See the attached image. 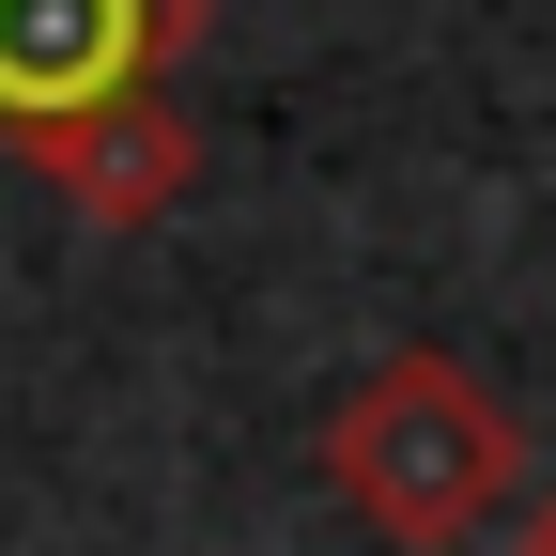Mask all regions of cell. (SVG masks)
<instances>
[{
    "label": "cell",
    "mask_w": 556,
    "mask_h": 556,
    "mask_svg": "<svg viewBox=\"0 0 556 556\" xmlns=\"http://www.w3.org/2000/svg\"><path fill=\"white\" fill-rule=\"evenodd\" d=\"M201 31V0H0V124H62L93 93H139Z\"/></svg>",
    "instance_id": "cell-2"
},
{
    "label": "cell",
    "mask_w": 556,
    "mask_h": 556,
    "mask_svg": "<svg viewBox=\"0 0 556 556\" xmlns=\"http://www.w3.org/2000/svg\"><path fill=\"white\" fill-rule=\"evenodd\" d=\"M526 556H556V495H541V510H526Z\"/></svg>",
    "instance_id": "cell-4"
},
{
    "label": "cell",
    "mask_w": 556,
    "mask_h": 556,
    "mask_svg": "<svg viewBox=\"0 0 556 556\" xmlns=\"http://www.w3.org/2000/svg\"><path fill=\"white\" fill-rule=\"evenodd\" d=\"M16 155L78 201L93 232H139V217H170V201L201 186V124L155 109V93H93V109H62V124H16Z\"/></svg>",
    "instance_id": "cell-3"
},
{
    "label": "cell",
    "mask_w": 556,
    "mask_h": 556,
    "mask_svg": "<svg viewBox=\"0 0 556 556\" xmlns=\"http://www.w3.org/2000/svg\"><path fill=\"white\" fill-rule=\"evenodd\" d=\"M325 495L387 556H464L526 495V433L464 356H371L340 387V417H325Z\"/></svg>",
    "instance_id": "cell-1"
}]
</instances>
